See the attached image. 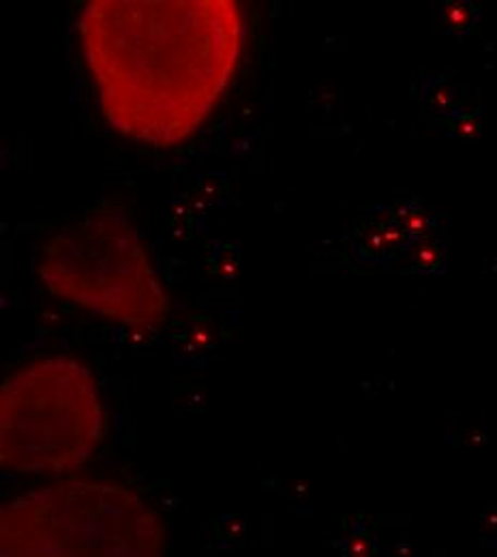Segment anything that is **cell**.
<instances>
[{
  "label": "cell",
  "mask_w": 497,
  "mask_h": 557,
  "mask_svg": "<svg viewBox=\"0 0 497 557\" xmlns=\"http://www.w3.org/2000/svg\"><path fill=\"white\" fill-rule=\"evenodd\" d=\"M99 108L125 138L172 146L196 134L243 52L232 0H95L77 20Z\"/></svg>",
  "instance_id": "1"
},
{
  "label": "cell",
  "mask_w": 497,
  "mask_h": 557,
  "mask_svg": "<svg viewBox=\"0 0 497 557\" xmlns=\"http://www.w3.org/2000/svg\"><path fill=\"white\" fill-rule=\"evenodd\" d=\"M37 273L54 298L105 322L152 331L167 318V294L121 205L101 202L52 236Z\"/></svg>",
  "instance_id": "2"
},
{
  "label": "cell",
  "mask_w": 497,
  "mask_h": 557,
  "mask_svg": "<svg viewBox=\"0 0 497 557\" xmlns=\"http://www.w3.org/2000/svg\"><path fill=\"white\" fill-rule=\"evenodd\" d=\"M0 557H165V530L127 487L65 481L2 506Z\"/></svg>",
  "instance_id": "3"
},
{
  "label": "cell",
  "mask_w": 497,
  "mask_h": 557,
  "mask_svg": "<svg viewBox=\"0 0 497 557\" xmlns=\"http://www.w3.org/2000/svg\"><path fill=\"white\" fill-rule=\"evenodd\" d=\"M108 414L90 369L50 356L13 371L0 388V463L15 474H61L103 444Z\"/></svg>",
  "instance_id": "4"
}]
</instances>
